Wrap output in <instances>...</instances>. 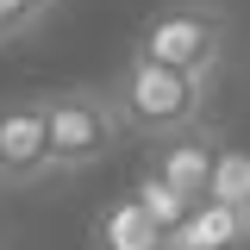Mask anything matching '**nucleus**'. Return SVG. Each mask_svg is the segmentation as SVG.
<instances>
[{"label":"nucleus","mask_w":250,"mask_h":250,"mask_svg":"<svg viewBox=\"0 0 250 250\" xmlns=\"http://www.w3.org/2000/svg\"><path fill=\"white\" fill-rule=\"evenodd\" d=\"M106 100H113V113H119L125 131H131V138H150V144L194 131L200 113H207V88H200V82H188V75H175V69H163V62H150V57H138V50L119 62Z\"/></svg>","instance_id":"nucleus-1"},{"label":"nucleus","mask_w":250,"mask_h":250,"mask_svg":"<svg viewBox=\"0 0 250 250\" xmlns=\"http://www.w3.org/2000/svg\"><path fill=\"white\" fill-rule=\"evenodd\" d=\"M225 38H231V13L225 6H213V0H175V6H163V13L144 19L138 57L163 62V69H175V75L200 82V88H213Z\"/></svg>","instance_id":"nucleus-2"},{"label":"nucleus","mask_w":250,"mask_h":250,"mask_svg":"<svg viewBox=\"0 0 250 250\" xmlns=\"http://www.w3.org/2000/svg\"><path fill=\"white\" fill-rule=\"evenodd\" d=\"M125 125L113 113L106 88H57L44 94V144H50V169L57 175H75V169H94L119 150Z\"/></svg>","instance_id":"nucleus-3"},{"label":"nucleus","mask_w":250,"mask_h":250,"mask_svg":"<svg viewBox=\"0 0 250 250\" xmlns=\"http://www.w3.org/2000/svg\"><path fill=\"white\" fill-rule=\"evenodd\" d=\"M50 175V144H44V94L31 100H0V182L25 188Z\"/></svg>","instance_id":"nucleus-4"},{"label":"nucleus","mask_w":250,"mask_h":250,"mask_svg":"<svg viewBox=\"0 0 250 250\" xmlns=\"http://www.w3.org/2000/svg\"><path fill=\"white\" fill-rule=\"evenodd\" d=\"M213 150H219V138H207V131L194 125L182 138H163V144H156L150 175L163 188H175L188 207H194V200H207V188H213Z\"/></svg>","instance_id":"nucleus-5"},{"label":"nucleus","mask_w":250,"mask_h":250,"mask_svg":"<svg viewBox=\"0 0 250 250\" xmlns=\"http://www.w3.org/2000/svg\"><path fill=\"white\" fill-rule=\"evenodd\" d=\"M163 250H250V219H238L219 200H194L163 231Z\"/></svg>","instance_id":"nucleus-6"},{"label":"nucleus","mask_w":250,"mask_h":250,"mask_svg":"<svg viewBox=\"0 0 250 250\" xmlns=\"http://www.w3.org/2000/svg\"><path fill=\"white\" fill-rule=\"evenodd\" d=\"M88 244L94 250H163V225H156L131 194H119V200H106V207L94 213Z\"/></svg>","instance_id":"nucleus-7"},{"label":"nucleus","mask_w":250,"mask_h":250,"mask_svg":"<svg viewBox=\"0 0 250 250\" xmlns=\"http://www.w3.org/2000/svg\"><path fill=\"white\" fill-rule=\"evenodd\" d=\"M207 200H219L238 219H250V144H219L213 150V188H207Z\"/></svg>","instance_id":"nucleus-8"},{"label":"nucleus","mask_w":250,"mask_h":250,"mask_svg":"<svg viewBox=\"0 0 250 250\" xmlns=\"http://www.w3.org/2000/svg\"><path fill=\"white\" fill-rule=\"evenodd\" d=\"M131 200H138V207H144V213L156 219V225H163V231H169V225H175V219L188 213V200L182 194H175V188H163L150 175V169H144V175H138V188H131Z\"/></svg>","instance_id":"nucleus-9"},{"label":"nucleus","mask_w":250,"mask_h":250,"mask_svg":"<svg viewBox=\"0 0 250 250\" xmlns=\"http://www.w3.org/2000/svg\"><path fill=\"white\" fill-rule=\"evenodd\" d=\"M57 0H0V38H19V31H31L44 13H50Z\"/></svg>","instance_id":"nucleus-10"}]
</instances>
